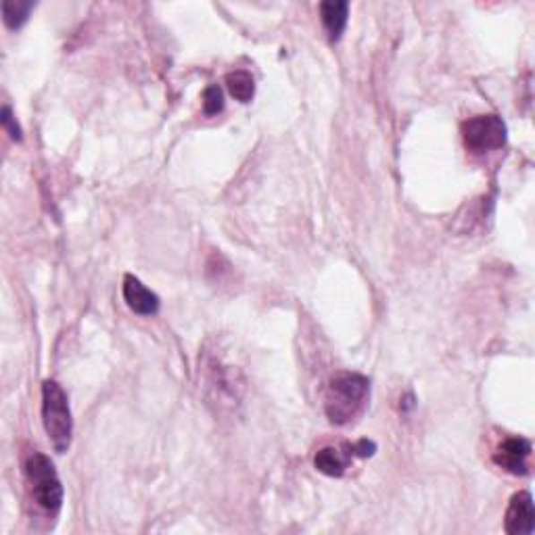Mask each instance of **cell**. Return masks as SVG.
I'll use <instances>...</instances> for the list:
<instances>
[{"instance_id":"1","label":"cell","mask_w":535,"mask_h":535,"mask_svg":"<svg viewBox=\"0 0 535 535\" xmlns=\"http://www.w3.org/2000/svg\"><path fill=\"white\" fill-rule=\"evenodd\" d=\"M370 398V381L358 373L332 376L324 393V412L332 425H349L364 412Z\"/></svg>"},{"instance_id":"2","label":"cell","mask_w":535,"mask_h":535,"mask_svg":"<svg viewBox=\"0 0 535 535\" xmlns=\"http://www.w3.org/2000/svg\"><path fill=\"white\" fill-rule=\"evenodd\" d=\"M42 423L56 454H65L72 444L73 419L67 393L56 381L42 383Z\"/></svg>"},{"instance_id":"3","label":"cell","mask_w":535,"mask_h":535,"mask_svg":"<svg viewBox=\"0 0 535 535\" xmlns=\"http://www.w3.org/2000/svg\"><path fill=\"white\" fill-rule=\"evenodd\" d=\"M23 469L36 505L48 513L59 511L63 505V486L53 461L40 454V452H34V454L28 456Z\"/></svg>"},{"instance_id":"4","label":"cell","mask_w":535,"mask_h":535,"mask_svg":"<svg viewBox=\"0 0 535 535\" xmlns=\"http://www.w3.org/2000/svg\"><path fill=\"white\" fill-rule=\"evenodd\" d=\"M464 144L475 153H486L505 147L506 124L498 116H477L462 124Z\"/></svg>"},{"instance_id":"5","label":"cell","mask_w":535,"mask_h":535,"mask_svg":"<svg viewBox=\"0 0 535 535\" xmlns=\"http://www.w3.org/2000/svg\"><path fill=\"white\" fill-rule=\"evenodd\" d=\"M535 523V508L530 492L514 494L506 508L505 530L508 535H531Z\"/></svg>"},{"instance_id":"6","label":"cell","mask_w":535,"mask_h":535,"mask_svg":"<svg viewBox=\"0 0 535 535\" xmlns=\"http://www.w3.org/2000/svg\"><path fill=\"white\" fill-rule=\"evenodd\" d=\"M531 456V444L523 437H508L496 450L494 462L511 475H527V461Z\"/></svg>"},{"instance_id":"7","label":"cell","mask_w":535,"mask_h":535,"mask_svg":"<svg viewBox=\"0 0 535 535\" xmlns=\"http://www.w3.org/2000/svg\"><path fill=\"white\" fill-rule=\"evenodd\" d=\"M122 293L128 307L138 316H155L160 312L161 301L157 295L142 285L136 276L125 274L124 276V285H122Z\"/></svg>"},{"instance_id":"8","label":"cell","mask_w":535,"mask_h":535,"mask_svg":"<svg viewBox=\"0 0 535 535\" xmlns=\"http://www.w3.org/2000/svg\"><path fill=\"white\" fill-rule=\"evenodd\" d=\"M351 458H354L351 445H341V448L329 445V448L318 450L316 458H314V467L326 477H343V473L349 467Z\"/></svg>"},{"instance_id":"9","label":"cell","mask_w":535,"mask_h":535,"mask_svg":"<svg viewBox=\"0 0 535 535\" xmlns=\"http://www.w3.org/2000/svg\"><path fill=\"white\" fill-rule=\"evenodd\" d=\"M348 15L349 3H345V0H326L320 4V17H323V23L332 42L341 38L345 25H348Z\"/></svg>"},{"instance_id":"10","label":"cell","mask_w":535,"mask_h":535,"mask_svg":"<svg viewBox=\"0 0 535 535\" xmlns=\"http://www.w3.org/2000/svg\"><path fill=\"white\" fill-rule=\"evenodd\" d=\"M226 86H229L230 94L238 100V103H249L255 94L254 75H251L249 72H243V69H238V72H230L229 75H226Z\"/></svg>"},{"instance_id":"11","label":"cell","mask_w":535,"mask_h":535,"mask_svg":"<svg viewBox=\"0 0 535 535\" xmlns=\"http://www.w3.org/2000/svg\"><path fill=\"white\" fill-rule=\"evenodd\" d=\"M36 3L31 0H3V22L9 30H17L28 22Z\"/></svg>"},{"instance_id":"12","label":"cell","mask_w":535,"mask_h":535,"mask_svg":"<svg viewBox=\"0 0 535 535\" xmlns=\"http://www.w3.org/2000/svg\"><path fill=\"white\" fill-rule=\"evenodd\" d=\"M224 109V92L218 84L205 88L203 92V111L205 116H218Z\"/></svg>"},{"instance_id":"13","label":"cell","mask_w":535,"mask_h":535,"mask_svg":"<svg viewBox=\"0 0 535 535\" xmlns=\"http://www.w3.org/2000/svg\"><path fill=\"white\" fill-rule=\"evenodd\" d=\"M0 122H3L4 130L9 132L13 141H22V128H19V124L15 122V117H13L11 107H4V109H3V117H0Z\"/></svg>"},{"instance_id":"14","label":"cell","mask_w":535,"mask_h":535,"mask_svg":"<svg viewBox=\"0 0 535 535\" xmlns=\"http://www.w3.org/2000/svg\"><path fill=\"white\" fill-rule=\"evenodd\" d=\"M351 452H354V456L358 458H370L376 452V444L370 442V439H360V442L351 445Z\"/></svg>"}]
</instances>
